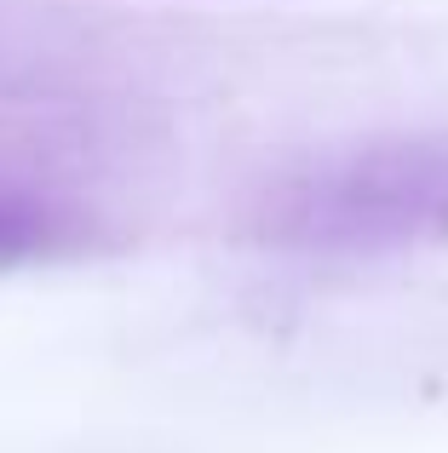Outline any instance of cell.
<instances>
[{"instance_id": "6da1fadb", "label": "cell", "mask_w": 448, "mask_h": 453, "mask_svg": "<svg viewBox=\"0 0 448 453\" xmlns=\"http://www.w3.org/2000/svg\"><path fill=\"white\" fill-rule=\"evenodd\" d=\"M259 235L316 258H380L448 242V133L374 138L305 161L265 196Z\"/></svg>"}, {"instance_id": "7a4b0ae2", "label": "cell", "mask_w": 448, "mask_h": 453, "mask_svg": "<svg viewBox=\"0 0 448 453\" xmlns=\"http://www.w3.org/2000/svg\"><path fill=\"white\" fill-rule=\"evenodd\" d=\"M52 230L58 224H52V207H46V201L0 184V265L41 253V247L52 242Z\"/></svg>"}]
</instances>
